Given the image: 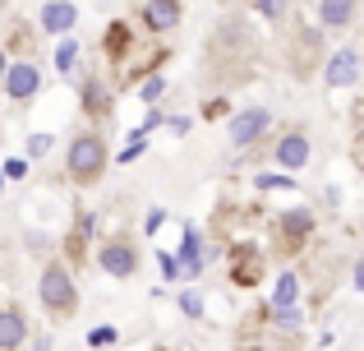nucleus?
I'll use <instances>...</instances> for the list:
<instances>
[{
  "label": "nucleus",
  "mask_w": 364,
  "mask_h": 351,
  "mask_svg": "<svg viewBox=\"0 0 364 351\" xmlns=\"http://www.w3.org/2000/svg\"><path fill=\"white\" fill-rule=\"evenodd\" d=\"M161 88H166V83H161L157 74H152V79L143 83V102H157V98H161Z\"/></svg>",
  "instance_id": "obj_22"
},
{
  "label": "nucleus",
  "mask_w": 364,
  "mask_h": 351,
  "mask_svg": "<svg viewBox=\"0 0 364 351\" xmlns=\"http://www.w3.org/2000/svg\"><path fill=\"white\" fill-rule=\"evenodd\" d=\"M5 180H23V162H9L5 167Z\"/></svg>",
  "instance_id": "obj_26"
},
{
  "label": "nucleus",
  "mask_w": 364,
  "mask_h": 351,
  "mask_svg": "<svg viewBox=\"0 0 364 351\" xmlns=\"http://www.w3.org/2000/svg\"><path fill=\"white\" fill-rule=\"evenodd\" d=\"M282 231H286V241H304V236L314 231V217L304 213V208H295V213L282 217Z\"/></svg>",
  "instance_id": "obj_15"
},
{
  "label": "nucleus",
  "mask_w": 364,
  "mask_h": 351,
  "mask_svg": "<svg viewBox=\"0 0 364 351\" xmlns=\"http://www.w3.org/2000/svg\"><path fill=\"white\" fill-rule=\"evenodd\" d=\"M97 263L111 273V278H134V273H139V250H134L129 236H111V241L97 250Z\"/></svg>",
  "instance_id": "obj_4"
},
{
  "label": "nucleus",
  "mask_w": 364,
  "mask_h": 351,
  "mask_svg": "<svg viewBox=\"0 0 364 351\" xmlns=\"http://www.w3.org/2000/svg\"><path fill=\"white\" fill-rule=\"evenodd\" d=\"M46 148H51V135H33V139H28V153H33V157H42Z\"/></svg>",
  "instance_id": "obj_23"
},
{
  "label": "nucleus",
  "mask_w": 364,
  "mask_h": 351,
  "mask_svg": "<svg viewBox=\"0 0 364 351\" xmlns=\"http://www.w3.org/2000/svg\"><path fill=\"white\" fill-rule=\"evenodd\" d=\"M116 328H92V333H88V347H111V342H116Z\"/></svg>",
  "instance_id": "obj_18"
},
{
  "label": "nucleus",
  "mask_w": 364,
  "mask_h": 351,
  "mask_svg": "<svg viewBox=\"0 0 364 351\" xmlns=\"http://www.w3.org/2000/svg\"><path fill=\"white\" fill-rule=\"evenodd\" d=\"M161 222H166V213H161V208H152V213H148V222H143V226H148V231H157Z\"/></svg>",
  "instance_id": "obj_25"
},
{
  "label": "nucleus",
  "mask_w": 364,
  "mask_h": 351,
  "mask_svg": "<svg viewBox=\"0 0 364 351\" xmlns=\"http://www.w3.org/2000/svg\"><path fill=\"white\" fill-rule=\"evenodd\" d=\"M258 189H295L291 176H258Z\"/></svg>",
  "instance_id": "obj_19"
},
{
  "label": "nucleus",
  "mask_w": 364,
  "mask_h": 351,
  "mask_svg": "<svg viewBox=\"0 0 364 351\" xmlns=\"http://www.w3.org/2000/svg\"><path fill=\"white\" fill-rule=\"evenodd\" d=\"M235 351H267V347H235Z\"/></svg>",
  "instance_id": "obj_29"
},
{
  "label": "nucleus",
  "mask_w": 364,
  "mask_h": 351,
  "mask_svg": "<svg viewBox=\"0 0 364 351\" xmlns=\"http://www.w3.org/2000/svg\"><path fill=\"white\" fill-rule=\"evenodd\" d=\"M0 180H5V172H0Z\"/></svg>",
  "instance_id": "obj_30"
},
{
  "label": "nucleus",
  "mask_w": 364,
  "mask_h": 351,
  "mask_svg": "<svg viewBox=\"0 0 364 351\" xmlns=\"http://www.w3.org/2000/svg\"><path fill=\"white\" fill-rule=\"evenodd\" d=\"M143 23H148L152 33H171V28L180 23V0H148V5H143Z\"/></svg>",
  "instance_id": "obj_10"
},
{
  "label": "nucleus",
  "mask_w": 364,
  "mask_h": 351,
  "mask_svg": "<svg viewBox=\"0 0 364 351\" xmlns=\"http://www.w3.org/2000/svg\"><path fill=\"white\" fill-rule=\"evenodd\" d=\"M180 310H185V315H198L203 305H198V296H194V291H185V296H180Z\"/></svg>",
  "instance_id": "obj_24"
},
{
  "label": "nucleus",
  "mask_w": 364,
  "mask_h": 351,
  "mask_svg": "<svg viewBox=\"0 0 364 351\" xmlns=\"http://www.w3.org/2000/svg\"><path fill=\"white\" fill-rule=\"evenodd\" d=\"M277 162H282L286 172H300V167L309 162V139H304L300 130H286V135L277 139Z\"/></svg>",
  "instance_id": "obj_7"
},
{
  "label": "nucleus",
  "mask_w": 364,
  "mask_h": 351,
  "mask_svg": "<svg viewBox=\"0 0 364 351\" xmlns=\"http://www.w3.org/2000/svg\"><path fill=\"white\" fill-rule=\"evenodd\" d=\"M5 70H9V61H5V51H0V83H5Z\"/></svg>",
  "instance_id": "obj_28"
},
{
  "label": "nucleus",
  "mask_w": 364,
  "mask_h": 351,
  "mask_svg": "<svg viewBox=\"0 0 364 351\" xmlns=\"http://www.w3.org/2000/svg\"><path fill=\"white\" fill-rule=\"evenodd\" d=\"M37 296H42V305L51 310V315H74V305H79V287H74V278H70L65 263H46L42 268Z\"/></svg>",
  "instance_id": "obj_2"
},
{
  "label": "nucleus",
  "mask_w": 364,
  "mask_h": 351,
  "mask_svg": "<svg viewBox=\"0 0 364 351\" xmlns=\"http://www.w3.org/2000/svg\"><path fill=\"white\" fill-rule=\"evenodd\" d=\"M318 19H323V28H346L355 19V0H323Z\"/></svg>",
  "instance_id": "obj_13"
},
{
  "label": "nucleus",
  "mask_w": 364,
  "mask_h": 351,
  "mask_svg": "<svg viewBox=\"0 0 364 351\" xmlns=\"http://www.w3.org/2000/svg\"><path fill=\"white\" fill-rule=\"evenodd\" d=\"M355 287L364 291V263H355Z\"/></svg>",
  "instance_id": "obj_27"
},
{
  "label": "nucleus",
  "mask_w": 364,
  "mask_h": 351,
  "mask_svg": "<svg viewBox=\"0 0 364 351\" xmlns=\"http://www.w3.org/2000/svg\"><path fill=\"white\" fill-rule=\"evenodd\" d=\"M70 28H79V5H70V0H46L42 5V33L65 37Z\"/></svg>",
  "instance_id": "obj_6"
},
{
  "label": "nucleus",
  "mask_w": 364,
  "mask_h": 351,
  "mask_svg": "<svg viewBox=\"0 0 364 351\" xmlns=\"http://www.w3.org/2000/svg\"><path fill=\"white\" fill-rule=\"evenodd\" d=\"M180 263H185L189 278L203 268V236H198V226H185V236H180Z\"/></svg>",
  "instance_id": "obj_12"
},
{
  "label": "nucleus",
  "mask_w": 364,
  "mask_h": 351,
  "mask_svg": "<svg viewBox=\"0 0 364 351\" xmlns=\"http://www.w3.org/2000/svg\"><path fill=\"white\" fill-rule=\"evenodd\" d=\"M272 315H277V328H295L300 324V305L295 310H272Z\"/></svg>",
  "instance_id": "obj_20"
},
{
  "label": "nucleus",
  "mask_w": 364,
  "mask_h": 351,
  "mask_svg": "<svg viewBox=\"0 0 364 351\" xmlns=\"http://www.w3.org/2000/svg\"><path fill=\"white\" fill-rule=\"evenodd\" d=\"M79 102H83V111H88V116H107L111 111V88L102 79H83V93H79Z\"/></svg>",
  "instance_id": "obj_11"
},
{
  "label": "nucleus",
  "mask_w": 364,
  "mask_h": 351,
  "mask_svg": "<svg viewBox=\"0 0 364 351\" xmlns=\"http://www.w3.org/2000/svg\"><path fill=\"white\" fill-rule=\"evenodd\" d=\"M74 61H79V42H70V37H65V42H60V51H55V70H60V74H70V70H74Z\"/></svg>",
  "instance_id": "obj_17"
},
{
  "label": "nucleus",
  "mask_w": 364,
  "mask_h": 351,
  "mask_svg": "<svg viewBox=\"0 0 364 351\" xmlns=\"http://www.w3.org/2000/svg\"><path fill=\"white\" fill-rule=\"evenodd\" d=\"M23 342H28V319H23V310L5 305V310H0V351H18Z\"/></svg>",
  "instance_id": "obj_8"
},
{
  "label": "nucleus",
  "mask_w": 364,
  "mask_h": 351,
  "mask_svg": "<svg viewBox=\"0 0 364 351\" xmlns=\"http://www.w3.org/2000/svg\"><path fill=\"white\" fill-rule=\"evenodd\" d=\"M258 263H263V254H258V250H245L240 259L231 263V273H235V282H240V287H249V282H254V268H258Z\"/></svg>",
  "instance_id": "obj_16"
},
{
  "label": "nucleus",
  "mask_w": 364,
  "mask_h": 351,
  "mask_svg": "<svg viewBox=\"0 0 364 351\" xmlns=\"http://www.w3.org/2000/svg\"><path fill=\"white\" fill-rule=\"evenodd\" d=\"M300 305V278L295 273H282V282H277L272 291V310H295Z\"/></svg>",
  "instance_id": "obj_14"
},
{
  "label": "nucleus",
  "mask_w": 364,
  "mask_h": 351,
  "mask_svg": "<svg viewBox=\"0 0 364 351\" xmlns=\"http://www.w3.org/2000/svg\"><path fill=\"white\" fill-rule=\"evenodd\" d=\"M323 79H328L332 88H346V83H355V79H360V56L350 51V46H346V51H337V56L328 61V70H323Z\"/></svg>",
  "instance_id": "obj_9"
},
{
  "label": "nucleus",
  "mask_w": 364,
  "mask_h": 351,
  "mask_svg": "<svg viewBox=\"0 0 364 351\" xmlns=\"http://www.w3.org/2000/svg\"><path fill=\"white\" fill-rule=\"evenodd\" d=\"M267 125H272V116H267V107H245L231 116V125H226V139H231L235 148H254L258 139L267 135Z\"/></svg>",
  "instance_id": "obj_3"
},
{
  "label": "nucleus",
  "mask_w": 364,
  "mask_h": 351,
  "mask_svg": "<svg viewBox=\"0 0 364 351\" xmlns=\"http://www.w3.org/2000/svg\"><path fill=\"white\" fill-rule=\"evenodd\" d=\"M42 93V70H37L33 61H14L5 70V98L9 102H28Z\"/></svg>",
  "instance_id": "obj_5"
},
{
  "label": "nucleus",
  "mask_w": 364,
  "mask_h": 351,
  "mask_svg": "<svg viewBox=\"0 0 364 351\" xmlns=\"http://www.w3.org/2000/svg\"><path fill=\"white\" fill-rule=\"evenodd\" d=\"M107 162H111V153H107V139L102 135H79V139H70V153H65V172H70L74 185H97L102 176H107Z\"/></svg>",
  "instance_id": "obj_1"
},
{
  "label": "nucleus",
  "mask_w": 364,
  "mask_h": 351,
  "mask_svg": "<svg viewBox=\"0 0 364 351\" xmlns=\"http://www.w3.org/2000/svg\"><path fill=\"white\" fill-rule=\"evenodd\" d=\"M282 9H286V0H258V14L263 19H282Z\"/></svg>",
  "instance_id": "obj_21"
}]
</instances>
